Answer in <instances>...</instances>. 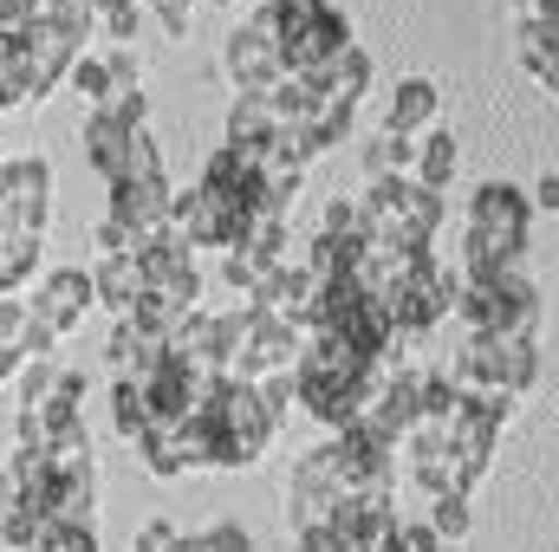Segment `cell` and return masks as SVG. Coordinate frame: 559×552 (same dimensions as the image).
<instances>
[{
	"label": "cell",
	"mask_w": 559,
	"mask_h": 552,
	"mask_svg": "<svg viewBox=\"0 0 559 552\" xmlns=\"http://www.w3.org/2000/svg\"><path fill=\"white\" fill-rule=\"evenodd\" d=\"M384 377H391V371L371 364V358H358L352 345H338V338H325V332H306L299 364H293V404L306 416H319V422L338 435V429H358V422L371 416Z\"/></svg>",
	"instance_id": "obj_1"
},
{
	"label": "cell",
	"mask_w": 559,
	"mask_h": 552,
	"mask_svg": "<svg viewBox=\"0 0 559 552\" xmlns=\"http://www.w3.org/2000/svg\"><path fill=\"white\" fill-rule=\"evenodd\" d=\"M527 221L534 202L514 182H481L468 195V228H462V279H495L514 274L527 254Z\"/></svg>",
	"instance_id": "obj_2"
},
{
	"label": "cell",
	"mask_w": 559,
	"mask_h": 552,
	"mask_svg": "<svg viewBox=\"0 0 559 552\" xmlns=\"http://www.w3.org/2000/svg\"><path fill=\"white\" fill-rule=\"evenodd\" d=\"M267 26H274V46H280V72L286 79H319L338 52H352V20L345 7L332 0H261Z\"/></svg>",
	"instance_id": "obj_3"
},
{
	"label": "cell",
	"mask_w": 559,
	"mask_h": 552,
	"mask_svg": "<svg viewBox=\"0 0 559 552\" xmlns=\"http://www.w3.org/2000/svg\"><path fill=\"white\" fill-rule=\"evenodd\" d=\"M358 215H365V248L411 254V248H429V241H436V228H442V195H429L411 176H397V182H365Z\"/></svg>",
	"instance_id": "obj_4"
},
{
	"label": "cell",
	"mask_w": 559,
	"mask_h": 552,
	"mask_svg": "<svg viewBox=\"0 0 559 552\" xmlns=\"http://www.w3.org/2000/svg\"><path fill=\"white\" fill-rule=\"evenodd\" d=\"M436 377L455 384L462 397H521L540 377V351L534 338H468L436 364Z\"/></svg>",
	"instance_id": "obj_5"
},
{
	"label": "cell",
	"mask_w": 559,
	"mask_h": 552,
	"mask_svg": "<svg viewBox=\"0 0 559 552\" xmlns=\"http://www.w3.org/2000/svg\"><path fill=\"white\" fill-rule=\"evenodd\" d=\"M455 319L468 325V338H534L540 332V286L521 267L495 279H462Z\"/></svg>",
	"instance_id": "obj_6"
},
{
	"label": "cell",
	"mask_w": 559,
	"mask_h": 552,
	"mask_svg": "<svg viewBox=\"0 0 559 552\" xmlns=\"http://www.w3.org/2000/svg\"><path fill=\"white\" fill-rule=\"evenodd\" d=\"M299 345H306V332H299V325H286V319L261 312V305H241V345H235V364H228V377H241V384L293 377V364H299Z\"/></svg>",
	"instance_id": "obj_7"
},
{
	"label": "cell",
	"mask_w": 559,
	"mask_h": 552,
	"mask_svg": "<svg viewBox=\"0 0 559 552\" xmlns=\"http://www.w3.org/2000/svg\"><path fill=\"white\" fill-rule=\"evenodd\" d=\"M404 475L429 501H449V494L468 501V488L481 481V468H468V455L449 442V429H411L404 435Z\"/></svg>",
	"instance_id": "obj_8"
},
{
	"label": "cell",
	"mask_w": 559,
	"mask_h": 552,
	"mask_svg": "<svg viewBox=\"0 0 559 552\" xmlns=\"http://www.w3.org/2000/svg\"><path fill=\"white\" fill-rule=\"evenodd\" d=\"M222 79H228V92L235 98H254V92H274L280 79V46H274V26H267V13L254 7L228 39H222Z\"/></svg>",
	"instance_id": "obj_9"
},
{
	"label": "cell",
	"mask_w": 559,
	"mask_h": 552,
	"mask_svg": "<svg viewBox=\"0 0 559 552\" xmlns=\"http://www.w3.org/2000/svg\"><path fill=\"white\" fill-rule=\"evenodd\" d=\"M46 221H52V163L46 156L0 163V235L46 241Z\"/></svg>",
	"instance_id": "obj_10"
},
{
	"label": "cell",
	"mask_w": 559,
	"mask_h": 552,
	"mask_svg": "<svg viewBox=\"0 0 559 552\" xmlns=\"http://www.w3.org/2000/svg\"><path fill=\"white\" fill-rule=\"evenodd\" d=\"M319 455H325V468H332V481L345 494H365V488H391L397 481V448L384 435H371L365 422L358 429H338L332 442H319Z\"/></svg>",
	"instance_id": "obj_11"
},
{
	"label": "cell",
	"mask_w": 559,
	"mask_h": 552,
	"mask_svg": "<svg viewBox=\"0 0 559 552\" xmlns=\"http://www.w3.org/2000/svg\"><path fill=\"white\" fill-rule=\"evenodd\" d=\"M248 221H254V215L228 208V202H222V195H209L202 182L169 195V228H176L189 248H222V254H228V248L248 235Z\"/></svg>",
	"instance_id": "obj_12"
},
{
	"label": "cell",
	"mask_w": 559,
	"mask_h": 552,
	"mask_svg": "<svg viewBox=\"0 0 559 552\" xmlns=\"http://www.w3.org/2000/svg\"><path fill=\"white\" fill-rule=\"evenodd\" d=\"M138 267H143V292H163V299L182 305V312L202 305V267H195V248H189L176 228H163V235L143 248Z\"/></svg>",
	"instance_id": "obj_13"
},
{
	"label": "cell",
	"mask_w": 559,
	"mask_h": 552,
	"mask_svg": "<svg viewBox=\"0 0 559 552\" xmlns=\"http://www.w3.org/2000/svg\"><path fill=\"white\" fill-rule=\"evenodd\" d=\"M111 202H105V221H118L124 235H138V254L169 228V176H124V182H105Z\"/></svg>",
	"instance_id": "obj_14"
},
{
	"label": "cell",
	"mask_w": 559,
	"mask_h": 552,
	"mask_svg": "<svg viewBox=\"0 0 559 552\" xmlns=\"http://www.w3.org/2000/svg\"><path fill=\"white\" fill-rule=\"evenodd\" d=\"M92 305H98V292H92V274H85V267H59V274H46L39 286H33V299H26L33 325H46L52 338H72V332L85 325Z\"/></svg>",
	"instance_id": "obj_15"
},
{
	"label": "cell",
	"mask_w": 559,
	"mask_h": 552,
	"mask_svg": "<svg viewBox=\"0 0 559 552\" xmlns=\"http://www.w3.org/2000/svg\"><path fill=\"white\" fill-rule=\"evenodd\" d=\"M508 416H514V397H462V404H455V416H449V442L468 455V468L488 475V455H495Z\"/></svg>",
	"instance_id": "obj_16"
},
{
	"label": "cell",
	"mask_w": 559,
	"mask_h": 552,
	"mask_svg": "<svg viewBox=\"0 0 559 552\" xmlns=\"http://www.w3.org/2000/svg\"><path fill=\"white\" fill-rule=\"evenodd\" d=\"M417 422H423V371L397 364V371L384 377V391H378L371 416H365V429H371V435H384V442L397 448V442H404Z\"/></svg>",
	"instance_id": "obj_17"
},
{
	"label": "cell",
	"mask_w": 559,
	"mask_h": 552,
	"mask_svg": "<svg viewBox=\"0 0 559 552\" xmlns=\"http://www.w3.org/2000/svg\"><path fill=\"white\" fill-rule=\"evenodd\" d=\"M20 46H26V85H33V105H39V98H52V92L66 85V72H72L79 46H72L52 20L26 26V33H20Z\"/></svg>",
	"instance_id": "obj_18"
},
{
	"label": "cell",
	"mask_w": 559,
	"mask_h": 552,
	"mask_svg": "<svg viewBox=\"0 0 559 552\" xmlns=\"http://www.w3.org/2000/svg\"><path fill=\"white\" fill-rule=\"evenodd\" d=\"M436 118H442V85H436V79H404L397 98L384 105V137L417 143V137L436 131Z\"/></svg>",
	"instance_id": "obj_19"
},
{
	"label": "cell",
	"mask_w": 559,
	"mask_h": 552,
	"mask_svg": "<svg viewBox=\"0 0 559 552\" xmlns=\"http://www.w3.org/2000/svg\"><path fill=\"white\" fill-rule=\"evenodd\" d=\"M312 274H306V261L293 254V261H280L274 274L261 279V292L248 299V305H261V312H274V319H286V325H306V312H312Z\"/></svg>",
	"instance_id": "obj_20"
},
{
	"label": "cell",
	"mask_w": 559,
	"mask_h": 552,
	"mask_svg": "<svg viewBox=\"0 0 559 552\" xmlns=\"http://www.w3.org/2000/svg\"><path fill=\"white\" fill-rule=\"evenodd\" d=\"M143 131L131 124H118L111 111H85V163L105 176V182H118L124 169H131V149H138Z\"/></svg>",
	"instance_id": "obj_21"
},
{
	"label": "cell",
	"mask_w": 559,
	"mask_h": 552,
	"mask_svg": "<svg viewBox=\"0 0 559 552\" xmlns=\"http://www.w3.org/2000/svg\"><path fill=\"white\" fill-rule=\"evenodd\" d=\"M105 358H111V377L138 384V377H150V371L163 364V332H150V325H138V319H118Z\"/></svg>",
	"instance_id": "obj_22"
},
{
	"label": "cell",
	"mask_w": 559,
	"mask_h": 552,
	"mask_svg": "<svg viewBox=\"0 0 559 552\" xmlns=\"http://www.w3.org/2000/svg\"><path fill=\"white\" fill-rule=\"evenodd\" d=\"M92 292H98V305H111L118 319H131L138 299H143L138 254H98V267H92Z\"/></svg>",
	"instance_id": "obj_23"
},
{
	"label": "cell",
	"mask_w": 559,
	"mask_h": 552,
	"mask_svg": "<svg viewBox=\"0 0 559 552\" xmlns=\"http://www.w3.org/2000/svg\"><path fill=\"white\" fill-rule=\"evenodd\" d=\"M274 131H280L274 98L254 92V98H235V105H228V137L222 143H235V149H261V143H274Z\"/></svg>",
	"instance_id": "obj_24"
},
{
	"label": "cell",
	"mask_w": 559,
	"mask_h": 552,
	"mask_svg": "<svg viewBox=\"0 0 559 552\" xmlns=\"http://www.w3.org/2000/svg\"><path fill=\"white\" fill-rule=\"evenodd\" d=\"M514 59L559 98V26H514Z\"/></svg>",
	"instance_id": "obj_25"
},
{
	"label": "cell",
	"mask_w": 559,
	"mask_h": 552,
	"mask_svg": "<svg viewBox=\"0 0 559 552\" xmlns=\"http://www.w3.org/2000/svg\"><path fill=\"white\" fill-rule=\"evenodd\" d=\"M39 261H46V241H33V235H0V299L26 292L33 274H39Z\"/></svg>",
	"instance_id": "obj_26"
},
{
	"label": "cell",
	"mask_w": 559,
	"mask_h": 552,
	"mask_svg": "<svg viewBox=\"0 0 559 552\" xmlns=\"http://www.w3.org/2000/svg\"><path fill=\"white\" fill-rule=\"evenodd\" d=\"M455 163H462L455 137H449V131H429V137H417V169H411V182H423L429 195H442V189L455 182Z\"/></svg>",
	"instance_id": "obj_27"
},
{
	"label": "cell",
	"mask_w": 559,
	"mask_h": 552,
	"mask_svg": "<svg viewBox=\"0 0 559 552\" xmlns=\"http://www.w3.org/2000/svg\"><path fill=\"white\" fill-rule=\"evenodd\" d=\"M358 163H365V182H397V176H411L417 169V143L404 137H365V149H358Z\"/></svg>",
	"instance_id": "obj_28"
},
{
	"label": "cell",
	"mask_w": 559,
	"mask_h": 552,
	"mask_svg": "<svg viewBox=\"0 0 559 552\" xmlns=\"http://www.w3.org/2000/svg\"><path fill=\"white\" fill-rule=\"evenodd\" d=\"M66 85L85 98V111H98V105L111 98V65H105V52H79L72 72H66Z\"/></svg>",
	"instance_id": "obj_29"
},
{
	"label": "cell",
	"mask_w": 559,
	"mask_h": 552,
	"mask_svg": "<svg viewBox=\"0 0 559 552\" xmlns=\"http://www.w3.org/2000/svg\"><path fill=\"white\" fill-rule=\"evenodd\" d=\"M111 429H118V442H138L143 429H150V410H143L138 384H124V377H111Z\"/></svg>",
	"instance_id": "obj_30"
},
{
	"label": "cell",
	"mask_w": 559,
	"mask_h": 552,
	"mask_svg": "<svg viewBox=\"0 0 559 552\" xmlns=\"http://www.w3.org/2000/svg\"><path fill=\"white\" fill-rule=\"evenodd\" d=\"M46 20H52L79 52H92V39H98V13H92V7H79V0H46Z\"/></svg>",
	"instance_id": "obj_31"
},
{
	"label": "cell",
	"mask_w": 559,
	"mask_h": 552,
	"mask_svg": "<svg viewBox=\"0 0 559 552\" xmlns=\"http://www.w3.org/2000/svg\"><path fill=\"white\" fill-rule=\"evenodd\" d=\"M182 552H254V533H248V527H235V520H215V527L189 533Z\"/></svg>",
	"instance_id": "obj_32"
},
{
	"label": "cell",
	"mask_w": 559,
	"mask_h": 552,
	"mask_svg": "<svg viewBox=\"0 0 559 552\" xmlns=\"http://www.w3.org/2000/svg\"><path fill=\"white\" fill-rule=\"evenodd\" d=\"M20 410H39L46 397H52V384H59V364L52 358H33V364H20Z\"/></svg>",
	"instance_id": "obj_33"
},
{
	"label": "cell",
	"mask_w": 559,
	"mask_h": 552,
	"mask_svg": "<svg viewBox=\"0 0 559 552\" xmlns=\"http://www.w3.org/2000/svg\"><path fill=\"white\" fill-rule=\"evenodd\" d=\"M143 20H156L163 39H189V20H195V0H138Z\"/></svg>",
	"instance_id": "obj_34"
},
{
	"label": "cell",
	"mask_w": 559,
	"mask_h": 552,
	"mask_svg": "<svg viewBox=\"0 0 559 552\" xmlns=\"http://www.w3.org/2000/svg\"><path fill=\"white\" fill-rule=\"evenodd\" d=\"M429 533L442 540V547H462V533H468V501H429Z\"/></svg>",
	"instance_id": "obj_35"
},
{
	"label": "cell",
	"mask_w": 559,
	"mask_h": 552,
	"mask_svg": "<svg viewBox=\"0 0 559 552\" xmlns=\"http://www.w3.org/2000/svg\"><path fill=\"white\" fill-rule=\"evenodd\" d=\"M143 33V7L138 0H124V7H111V13H98V39H111V46H124L131 52V39Z\"/></svg>",
	"instance_id": "obj_36"
},
{
	"label": "cell",
	"mask_w": 559,
	"mask_h": 552,
	"mask_svg": "<svg viewBox=\"0 0 559 552\" xmlns=\"http://www.w3.org/2000/svg\"><path fill=\"white\" fill-rule=\"evenodd\" d=\"M319 235H338V241H365V215H358V195H352V202L338 195V202L325 208V228H319Z\"/></svg>",
	"instance_id": "obj_37"
},
{
	"label": "cell",
	"mask_w": 559,
	"mask_h": 552,
	"mask_svg": "<svg viewBox=\"0 0 559 552\" xmlns=\"http://www.w3.org/2000/svg\"><path fill=\"white\" fill-rule=\"evenodd\" d=\"M39 552H98V527H52Z\"/></svg>",
	"instance_id": "obj_38"
},
{
	"label": "cell",
	"mask_w": 559,
	"mask_h": 552,
	"mask_svg": "<svg viewBox=\"0 0 559 552\" xmlns=\"http://www.w3.org/2000/svg\"><path fill=\"white\" fill-rule=\"evenodd\" d=\"M26 299H0V345H13L20 351V338H26Z\"/></svg>",
	"instance_id": "obj_39"
},
{
	"label": "cell",
	"mask_w": 559,
	"mask_h": 552,
	"mask_svg": "<svg viewBox=\"0 0 559 552\" xmlns=\"http://www.w3.org/2000/svg\"><path fill=\"white\" fill-rule=\"evenodd\" d=\"M92 248H98V254H138V235H124L118 221H98V228H92Z\"/></svg>",
	"instance_id": "obj_40"
},
{
	"label": "cell",
	"mask_w": 559,
	"mask_h": 552,
	"mask_svg": "<svg viewBox=\"0 0 559 552\" xmlns=\"http://www.w3.org/2000/svg\"><path fill=\"white\" fill-rule=\"evenodd\" d=\"M527 202H534V208H554V215H559V176H554V169L540 176V189H534Z\"/></svg>",
	"instance_id": "obj_41"
},
{
	"label": "cell",
	"mask_w": 559,
	"mask_h": 552,
	"mask_svg": "<svg viewBox=\"0 0 559 552\" xmlns=\"http://www.w3.org/2000/svg\"><path fill=\"white\" fill-rule=\"evenodd\" d=\"M20 364H26V358H20L13 345H0V384H13V377H20Z\"/></svg>",
	"instance_id": "obj_42"
},
{
	"label": "cell",
	"mask_w": 559,
	"mask_h": 552,
	"mask_svg": "<svg viewBox=\"0 0 559 552\" xmlns=\"http://www.w3.org/2000/svg\"><path fill=\"white\" fill-rule=\"evenodd\" d=\"M209 7H241V0H209Z\"/></svg>",
	"instance_id": "obj_43"
},
{
	"label": "cell",
	"mask_w": 559,
	"mask_h": 552,
	"mask_svg": "<svg viewBox=\"0 0 559 552\" xmlns=\"http://www.w3.org/2000/svg\"><path fill=\"white\" fill-rule=\"evenodd\" d=\"M521 7H540V0H514V13H521Z\"/></svg>",
	"instance_id": "obj_44"
},
{
	"label": "cell",
	"mask_w": 559,
	"mask_h": 552,
	"mask_svg": "<svg viewBox=\"0 0 559 552\" xmlns=\"http://www.w3.org/2000/svg\"><path fill=\"white\" fill-rule=\"evenodd\" d=\"M442 552H455V547H442Z\"/></svg>",
	"instance_id": "obj_45"
}]
</instances>
